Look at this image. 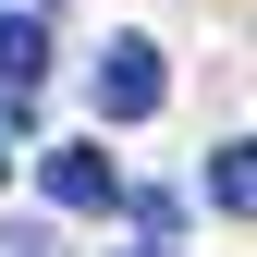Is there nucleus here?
I'll use <instances>...</instances> for the list:
<instances>
[{
    "label": "nucleus",
    "instance_id": "1",
    "mask_svg": "<svg viewBox=\"0 0 257 257\" xmlns=\"http://www.w3.org/2000/svg\"><path fill=\"white\" fill-rule=\"evenodd\" d=\"M159 98H172V61H159V37H110V49H98V122H147Z\"/></svg>",
    "mask_w": 257,
    "mask_h": 257
},
{
    "label": "nucleus",
    "instance_id": "2",
    "mask_svg": "<svg viewBox=\"0 0 257 257\" xmlns=\"http://www.w3.org/2000/svg\"><path fill=\"white\" fill-rule=\"evenodd\" d=\"M37 184H49V208H110V196H122V172H110L98 147H49Z\"/></svg>",
    "mask_w": 257,
    "mask_h": 257
},
{
    "label": "nucleus",
    "instance_id": "3",
    "mask_svg": "<svg viewBox=\"0 0 257 257\" xmlns=\"http://www.w3.org/2000/svg\"><path fill=\"white\" fill-rule=\"evenodd\" d=\"M37 74H49V25H37V13H0V98L25 110V98H37Z\"/></svg>",
    "mask_w": 257,
    "mask_h": 257
},
{
    "label": "nucleus",
    "instance_id": "4",
    "mask_svg": "<svg viewBox=\"0 0 257 257\" xmlns=\"http://www.w3.org/2000/svg\"><path fill=\"white\" fill-rule=\"evenodd\" d=\"M196 184H208V208H220V220H245V208H257V159H245V147H208V172H196Z\"/></svg>",
    "mask_w": 257,
    "mask_h": 257
},
{
    "label": "nucleus",
    "instance_id": "5",
    "mask_svg": "<svg viewBox=\"0 0 257 257\" xmlns=\"http://www.w3.org/2000/svg\"><path fill=\"white\" fill-rule=\"evenodd\" d=\"M13 257H61V233L49 220H13Z\"/></svg>",
    "mask_w": 257,
    "mask_h": 257
},
{
    "label": "nucleus",
    "instance_id": "6",
    "mask_svg": "<svg viewBox=\"0 0 257 257\" xmlns=\"http://www.w3.org/2000/svg\"><path fill=\"white\" fill-rule=\"evenodd\" d=\"M135 257H172V245H135Z\"/></svg>",
    "mask_w": 257,
    "mask_h": 257
},
{
    "label": "nucleus",
    "instance_id": "7",
    "mask_svg": "<svg viewBox=\"0 0 257 257\" xmlns=\"http://www.w3.org/2000/svg\"><path fill=\"white\" fill-rule=\"evenodd\" d=\"M0 172H13V147H0Z\"/></svg>",
    "mask_w": 257,
    "mask_h": 257
}]
</instances>
